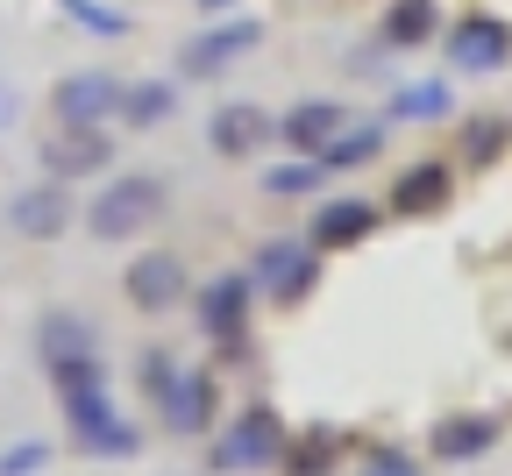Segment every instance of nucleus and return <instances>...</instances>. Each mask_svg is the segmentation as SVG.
Segmentation results:
<instances>
[{
    "mask_svg": "<svg viewBox=\"0 0 512 476\" xmlns=\"http://www.w3.org/2000/svg\"><path fill=\"white\" fill-rule=\"evenodd\" d=\"M456 114V93H448V79H413L392 93V121H448Z\"/></svg>",
    "mask_w": 512,
    "mask_h": 476,
    "instance_id": "nucleus-21",
    "label": "nucleus"
},
{
    "mask_svg": "<svg viewBox=\"0 0 512 476\" xmlns=\"http://www.w3.org/2000/svg\"><path fill=\"white\" fill-rule=\"evenodd\" d=\"M36 469H43V441H22L0 455V476H36Z\"/></svg>",
    "mask_w": 512,
    "mask_h": 476,
    "instance_id": "nucleus-28",
    "label": "nucleus"
},
{
    "mask_svg": "<svg viewBox=\"0 0 512 476\" xmlns=\"http://www.w3.org/2000/svg\"><path fill=\"white\" fill-rule=\"evenodd\" d=\"M50 114H57V128H107L121 114V79L114 72H72V79H57Z\"/></svg>",
    "mask_w": 512,
    "mask_h": 476,
    "instance_id": "nucleus-7",
    "label": "nucleus"
},
{
    "mask_svg": "<svg viewBox=\"0 0 512 476\" xmlns=\"http://www.w3.org/2000/svg\"><path fill=\"white\" fill-rule=\"evenodd\" d=\"M505 135H512V128H505V121H491V114L463 121V157H470V164H491V157L505 150Z\"/></svg>",
    "mask_w": 512,
    "mask_h": 476,
    "instance_id": "nucleus-26",
    "label": "nucleus"
},
{
    "mask_svg": "<svg viewBox=\"0 0 512 476\" xmlns=\"http://www.w3.org/2000/svg\"><path fill=\"white\" fill-rule=\"evenodd\" d=\"M278 135V121L264 114V107H249V100H228V107H214V121H207V143L221 150V157H249V150H264Z\"/></svg>",
    "mask_w": 512,
    "mask_h": 476,
    "instance_id": "nucleus-13",
    "label": "nucleus"
},
{
    "mask_svg": "<svg viewBox=\"0 0 512 476\" xmlns=\"http://www.w3.org/2000/svg\"><path fill=\"white\" fill-rule=\"evenodd\" d=\"M114 164V143H107V128H64L57 143H43V171L57 185H72V178H93Z\"/></svg>",
    "mask_w": 512,
    "mask_h": 476,
    "instance_id": "nucleus-11",
    "label": "nucleus"
},
{
    "mask_svg": "<svg viewBox=\"0 0 512 476\" xmlns=\"http://www.w3.org/2000/svg\"><path fill=\"white\" fill-rule=\"evenodd\" d=\"M427 448H434L441 462H477V455L498 448V420H484V413H448Z\"/></svg>",
    "mask_w": 512,
    "mask_h": 476,
    "instance_id": "nucleus-16",
    "label": "nucleus"
},
{
    "mask_svg": "<svg viewBox=\"0 0 512 476\" xmlns=\"http://www.w3.org/2000/svg\"><path fill=\"white\" fill-rule=\"evenodd\" d=\"M64 15H72L86 36H128V15L121 8H107V0H57Z\"/></svg>",
    "mask_w": 512,
    "mask_h": 476,
    "instance_id": "nucleus-24",
    "label": "nucleus"
},
{
    "mask_svg": "<svg viewBox=\"0 0 512 476\" xmlns=\"http://www.w3.org/2000/svg\"><path fill=\"white\" fill-rule=\"evenodd\" d=\"M178 114V86L171 79H136V86H121V121L128 128H157Z\"/></svg>",
    "mask_w": 512,
    "mask_h": 476,
    "instance_id": "nucleus-19",
    "label": "nucleus"
},
{
    "mask_svg": "<svg viewBox=\"0 0 512 476\" xmlns=\"http://www.w3.org/2000/svg\"><path fill=\"white\" fill-rule=\"evenodd\" d=\"M143 391L157 398L171 434H207V420H214V377L207 370H178L171 356H143Z\"/></svg>",
    "mask_w": 512,
    "mask_h": 476,
    "instance_id": "nucleus-2",
    "label": "nucleus"
},
{
    "mask_svg": "<svg viewBox=\"0 0 512 476\" xmlns=\"http://www.w3.org/2000/svg\"><path fill=\"white\" fill-rule=\"evenodd\" d=\"M328 462H335V434H328V427H313L299 448L285 441V469H292V476H320Z\"/></svg>",
    "mask_w": 512,
    "mask_h": 476,
    "instance_id": "nucleus-25",
    "label": "nucleus"
},
{
    "mask_svg": "<svg viewBox=\"0 0 512 476\" xmlns=\"http://www.w3.org/2000/svg\"><path fill=\"white\" fill-rule=\"evenodd\" d=\"M128 306H136V313H171L192 285H185V263L171 256V249H143L136 263H128Z\"/></svg>",
    "mask_w": 512,
    "mask_h": 476,
    "instance_id": "nucleus-8",
    "label": "nucleus"
},
{
    "mask_svg": "<svg viewBox=\"0 0 512 476\" xmlns=\"http://www.w3.org/2000/svg\"><path fill=\"white\" fill-rule=\"evenodd\" d=\"M285 420L271 413V405H249V413H235L221 434H214V469H228V476H256V469H271V462H285Z\"/></svg>",
    "mask_w": 512,
    "mask_h": 476,
    "instance_id": "nucleus-3",
    "label": "nucleus"
},
{
    "mask_svg": "<svg viewBox=\"0 0 512 476\" xmlns=\"http://www.w3.org/2000/svg\"><path fill=\"white\" fill-rule=\"evenodd\" d=\"M249 299H256V285H249V270H221V278L200 292V327L214 334V342H242V327H249Z\"/></svg>",
    "mask_w": 512,
    "mask_h": 476,
    "instance_id": "nucleus-10",
    "label": "nucleus"
},
{
    "mask_svg": "<svg viewBox=\"0 0 512 476\" xmlns=\"http://www.w3.org/2000/svg\"><path fill=\"white\" fill-rule=\"evenodd\" d=\"M320 178H328L320 157H292V164H271L264 171V192L271 199H306V192H320Z\"/></svg>",
    "mask_w": 512,
    "mask_h": 476,
    "instance_id": "nucleus-23",
    "label": "nucleus"
},
{
    "mask_svg": "<svg viewBox=\"0 0 512 476\" xmlns=\"http://www.w3.org/2000/svg\"><path fill=\"white\" fill-rule=\"evenodd\" d=\"M157 214H164V178H150V171H121V178H107V185L93 192L86 228H93L100 242H136Z\"/></svg>",
    "mask_w": 512,
    "mask_h": 476,
    "instance_id": "nucleus-1",
    "label": "nucleus"
},
{
    "mask_svg": "<svg viewBox=\"0 0 512 476\" xmlns=\"http://www.w3.org/2000/svg\"><path fill=\"white\" fill-rule=\"evenodd\" d=\"M377 150H384V128L377 121H356V128H342L328 150H320V164L328 171H363V164H377Z\"/></svg>",
    "mask_w": 512,
    "mask_h": 476,
    "instance_id": "nucleus-22",
    "label": "nucleus"
},
{
    "mask_svg": "<svg viewBox=\"0 0 512 476\" xmlns=\"http://www.w3.org/2000/svg\"><path fill=\"white\" fill-rule=\"evenodd\" d=\"M313 278H320V249L313 242H264L256 249V270H249V285L264 292V299H278V306H292V299H306L313 292Z\"/></svg>",
    "mask_w": 512,
    "mask_h": 476,
    "instance_id": "nucleus-6",
    "label": "nucleus"
},
{
    "mask_svg": "<svg viewBox=\"0 0 512 476\" xmlns=\"http://www.w3.org/2000/svg\"><path fill=\"white\" fill-rule=\"evenodd\" d=\"M342 128H349V107H342V100H299V107L278 121L285 150H299V157H320V150H328Z\"/></svg>",
    "mask_w": 512,
    "mask_h": 476,
    "instance_id": "nucleus-15",
    "label": "nucleus"
},
{
    "mask_svg": "<svg viewBox=\"0 0 512 476\" xmlns=\"http://www.w3.org/2000/svg\"><path fill=\"white\" fill-rule=\"evenodd\" d=\"M256 43H264V22L256 15H235V22H214V29H200L185 50H178V79H221L235 57H249Z\"/></svg>",
    "mask_w": 512,
    "mask_h": 476,
    "instance_id": "nucleus-5",
    "label": "nucleus"
},
{
    "mask_svg": "<svg viewBox=\"0 0 512 476\" xmlns=\"http://www.w3.org/2000/svg\"><path fill=\"white\" fill-rule=\"evenodd\" d=\"M200 8H207V15H221V8H235V0H200Z\"/></svg>",
    "mask_w": 512,
    "mask_h": 476,
    "instance_id": "nucleus-30",
    "label": "nucleus"
},
{
    "mask_svg": "<svg viewBox=\"0 0 512 476\" xmlns=\"http://www.w3.org/2000/svg\"><path fill=\"white\" fill-rule=\"evenodd\" d=\"M434 29H441V8H434V0H392V8H384V43H392V50L434 43Z\"/></svg>",
    "mask_w": 512,
    "mask_h": 476,
    "instance_id": "nucleus-20",
    "label": "nucleus"
},
{
    "mask_svg": "<svg viewBox=\"0 0 512 476\" xmlns=\"http://www.w3.org/2000/svg\"><path fill=\"white\" fill-rule=\"evenodd\" d=\"M64 420H72V434H79V448H86V455H136V448H143V434H136V427H128L114 405H107V384L64 391Z\"/></svg>",
    "mask_w": 512,
    "mask_h": 476,
    "instance_id": "nucleus-4",
    "label": "nucleus"
},
{
    "mask_svg": "<svg viewBox=\"0 0 512 476\" xmlns=\"http://www.w3.org/2000/svg\"><path fill=\"white\" fill-rule=\"evenodd\" d=\"M36 342H43V363H50V370H57V363H79V356H100V342H93V327H86L79 313H50Z\"/></svg>",
    "mask_w": 512,
    "mask_h": 476,
    "instance_id": "nucleus-18",
    "label": "nucleus"
},
{
    "mask_svg": "<svg viewBox=\"0 0 512 476\" xmlns=\"http://www.w3.org/2000/svg\"><path fill=\"white\" fill-rule=\"evenodd\" d=\"M448 199H456V171L441 157H420L392 178V214H441Z\"/></svg>",
    "mask_w": 512,
    "mask_h": 476,
    "instance_id": "nucleus-12",
    "label": "nucleus"
},
{
    "mask_svg": "<svg viewBox=\"0 0 512 476\" xmlns=\"http://www.w3.org/2000/svg\"><path fill=\"white\" fill-rule=\"evenodd\" d=\"M505 57H512V29L491 22V15H470V22L448 29V64H456V72H470V79L505 72Z\"/></svg>",
    "mask_w": 512,
    "mask_h": 476,
    "instance_id": "nucleus-9",
    "label": "nucleus"
},
{
    "mask_svg": "<svg viewBox=\"0 0 512 476\" xmlns=\"http://www.w3.org/2000/svg\"><path fill=\"white\" fill-rule=\"evenodd\" d=\"M15 228L22 235H64V228H72V192H64L57 178L50 185H29V192H15Z\"/></svg>",
    "mask_w": 512,
    "mask_h": 476,
    "instance_id": "nucleus-17",
    "label": "nucleus"
},
{
    "mask_svg": "<svg viewBox=\"0 0 512 476\" xmlns=\"http://www.w3.org/2000/svg\"><path fill=\"white\" fill-rule=\"evenodd\" d=\"M15 107H22V100H15L8 86H0V128H8V121H15Z\"/></svg>",
    "mask_w": 512,
    "mask_h": 476,
    "instance_id": "nucleus-29",
    "label": "nucleus"
},
{
    "mask_svg": "<svg viewBox=\"0 0 512 476\" xmlns=\"http://www.w3.org/2000/svg\"><path fill=\"white\" fill-rule=\"evenodd\" d=\"M377 228V199H320V207H313V249H356L363 235Z\"/></svg>",
    "mask_w": 512,
    "mask_h": 476,
    "instance_id": "nucleus-14",
    "label": "nucleus"
},
{
    "mask_svg": "<svg viewBox=\"0 0 512 476\" xmlns=\"http://www.w3.org/2000/svg\"><path fill=\"white\" fill-rule=\"evenodd\" d=\"M363 476H420V455H406V448H370V455H363Z\"/></svg>",
    "mask_w": 512,
    "mask_h": 476,
    "instance_id": "nucleus-27",
    "label": "nucleus"
}]
</instances>
